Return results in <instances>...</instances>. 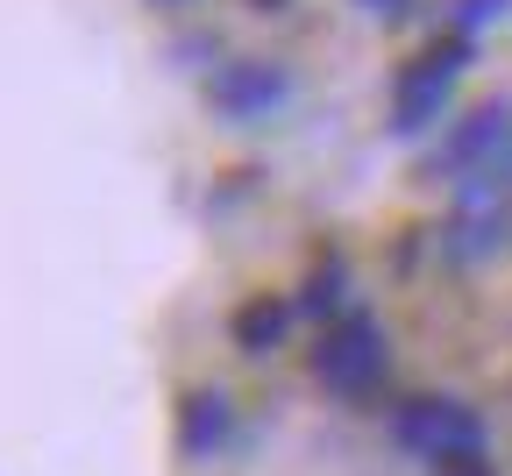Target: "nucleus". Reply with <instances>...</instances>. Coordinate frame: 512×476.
I'll use <instances>...</instances> for the list:
<instances>
[{"mask_svg":"<svg viewBox=\"0 0 512 476\" xmlns=\"http://www.w3.org/2000/svg\"><path fill=\"white\" fill-rule=\"evenodd\" d=\"M384 441L427 469H456V462H491V420L456 391H406L384 405Z\"/></svg>","mask_w":512,"mask_h":476,"instance_id":"f257e3e1","label":"nucleus"},{"mask_svg":"<svg viewBox=\"0 0 512 476\" xmlns=\"http://www.w3.org/2000/svg\"><path fill=\"white\" fill-rule=\"evenodd\" d=\"M313 384L342 398V405H363L384 391V377H392V334H384L377 313H342L335 327H320V342H313Z\"/></svg>","mask_w":512,"mask_h":476,"instance_id":"f03ea898","label":"nucleus"},{"mask_svg":"<svg viewBox=\"0 0 512 476\" xmlns=\"http://www.w3.org/2000/svg\"><path fill=\"white\" fill-rule=\"evenodd\" d=\"M470 57H477V43H463V36H434L413 64H399L384 128H392L399 143H420V135H427L448 107H456V86H463V72H470Z\"/></svg>","mask_w":512,"mask_h":476,"instance_id":"7ed1b4c3","label":"nucleus"},{"mask_svg":"<svg viewBox=\"0 0 512 476\" xmlns=\"http://www.w3.org/2000/svg\"><path fill=\"white\" fill-rule=\"evenodd\" d=\"M200 93H207V107H214L221 121L256 128V121H278V114L292 107L299 79H292V64H285V57H221L214 72H207Z\"/></svg>","mask_w":512,"mask_h":476,"instance_id":"20e7f679","label":"nucleus"},{"mask_svg":"<svg viewBox=\"0 0 512 476\" xmlns=\"http://www.w3.org/2000/svg\"><path fill=\"white\" fill-rule=\"evenodd\" d=\"M505 150H512V100H505V93H491V100H477L470 114L448 121V135L427 150V164H420V171H427L434 185H463V178L491 171Z\"/></svg>","mask_w":512,"mask_h":476,"instance_id":"39448f33","label":"nucleus"},{"mask_svg":"<svg viewBox=\"0 0 512 476\" xmlns=\"http://www.w3.org/2000/svg\"><path fill=\"white\" fill-rule=\"evenodd\" d=\"M235 441V391L228 384H192L178 405V455L192 469H207L214 455H228Z\"/></svg>","mask_w":512,"mask_h":476,"instance_id":"423d86ee","label":"nucleus"},{"mask_svg":"<svg viewBox=\"0 0 512 476\" xmlns=\"http://www.w3.org/2000/svg\"><path fill=\"white\" fill-rule=\"evenodd\" d=\"M299 327V306L285 299V292H264V299H249V306H235V320H228V334H235V349L242 356H278L285 349V334Z\"/></svg>","mask_w":512,"mask_h":476,"instance_id":"0eeeda50","label":"nucleus"},{"mask_svg":"<svg viewBox=\"0 0 512 476\" xmlns=\"http://www.w3.org/2000/svg\"><path fill=\"white\" fill-rule=\"evenodd\" d=\"M349 285H356L349 256H342V249H320V256H313V270L299 278V299H292V306H299L306 320H328V327H335L342 313H356V306H349Z\"/></svg>","mask_w":512,"mask_h":476,"instance_id":"6e6552de","label":"nucleus"},{"mask_svg":"<svg viewBox=\"0 0 512 476\" xmlns=\"http://www.w3.org/2000/svg\"><path fill=\"white\" fill-rule=\"evenodd\" d=\"M505 8H512V0H456V15H448V36L477 43L491 22H505Z\"/></svg>","mask_w":512,"mask_h":476,"instance_id":"1a4fd4ad","label":"nucleus"},{"mask_svg":"<svg viewBox=\"0 0 512 476\" xmlns=\"http://www.w3.org/2000/svg\"><path fill=\"white\" fill-rule=\"evenodd\" d=\"M356 8H363L370 22H399V15H413V0H356Z\"/></svg>","mask_w":512,"mask_h":476,"instance_id":"9d476101","label":"nucleus"},{"mask_svg":"<svg viewBox=\"0 0 512 476\" xmlns=\"http://www.w3.org/2000/svg\"><path fill=\"white\" fill-rule=\"evenodd\" d=\"M434 476H498L491 462H456V469H434Z\"/></svg>","mask_w":512,"mask_h":476,"instance_id":"9b49d317","label":"nucleus"},{"mask_svg":"<svg viewBox=\"0 0 512 476\" xmlns=\"http://www.w3.org/2000/svg\"><path fill=\"white\" fill-rule=\"evenodd\" d=\"M249 8H256V15H285V8H292V0H249Z\"/></svg>","mask_w":512,"mask_h":476,"instance_id":"f8f14e48","label":"nucleus"},{"mask_svg":"<svg viewBox=\"0 0 512 476\" xmlns=\"http://www.w3.org/2000/svg\"><path fill=\"white\" fill-rule=\"evenodd\" d=\"M150 8H192V0H150Z\"/></svg>","mask_w":512,"mask_h":476,"instance_id":"ddd939ff","label":"nucleus"}]
</instances>
